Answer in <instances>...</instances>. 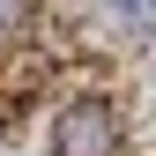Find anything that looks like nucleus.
<instances>
[{"label":"nucleus","mask_w":156,"mask_h":156,"mask_svg":"<svg viewBox=\"0 0 156 156\" xmlns=\"http://www.w3.org/2000/svg\"><path fill=\"white\" fill-rule=\"evenodd\" d=\"M119 149H126V119H119L112 97L74 89L67 104L52 112V141H45V156H119Z\"/></svg>","instance_id":"nucleus-1"}]
</instances>
